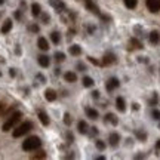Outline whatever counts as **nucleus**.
<instances>
[{"instance_id":"22","label":"nucleus","mask_w":160,"mask_h":160,"mask_svg":"<svg viewBox=\"0 0 160 160\" xmlns=\"http://www.w3.org/2000/svg\"><path fill=\"white\" fill-rule=\"evenodd\" d=\"M123 3H125V6L128 8V9H135V8H137L138 0H123Z\"/></svg>"},{"instance_id":"26","label":"nucleus","mask_w":160,"mask_h":160,"mask_svg":"<svg viewBox=\"0 0 160 160\" xmlns=\"http://www.w3.org/2000/svg\"><path fill=\"white\" fill-rule=\"evenodd\" d=\"M45 157H46V153L43 151V150H39L36 154L31 156V159H45Z\"/></svg>"},{"instance_id":"40","label":"nucleus","mask_w":160,"mask_h":160,"mask_svg":"<svg viewBox=\"0 0 160 160\" xmlns=\"http://www.w3.org/2000/svg\"><path fill=\"white\" fill-rule=\"evenodd\" d=\"M5 3V0H0V5H3Z\"/></svg>"},{"instance_id":"33","label":"nucleus","mask_w":160,"mask_h":160,"mask_svg":"<svg viewBox=\"0 0 160 160\" xmlns=\"http://www.w3.org/2000/svg\"><path fill=\"white\" fill-rule=\"evenodd\" d=\"M97 148L98 150H104L105 148V144H104L102 141H97Z\"/></svg>"},{"instance_id":"23","label":"nucleus","mask_w":160,"mask_h":160,"mask_svg":"<svg viewBox=\"0 0 160 160\" xmlns=\"http://www.w3.org/2000/svg\"><path fill=\"white\" fill-rule=\"evenodd\" d=\"M93 83H95V82H93L92 77H88V76L83 77V86H85V88H91V86H93Z\"/></svg>"},{"instance_id":"35","label":"nucleus","mask_w":160,"mask_h":160,"mask_svg":"<svg viewBox=\"0 0 160 160\" xmlns=\"http://www.w3.org/2000/svg\"><path fill=\"white\" fill-rule=\"evenodd\" d=\"M9 73H11V76L12 77H13V76L17 74V71H15V68H11V71H9Z\"/></svg>"},{"instance_id":"6","label":"nucleus","mask_w":160,"mask_h":160,"mask_svg":"<svg viewBox=\"0 0 160 160\" xmlns=\"http://www.w3.org/2000/svg\"><path fill=\"white\" fill-rule=\"evenodd\" d=\"M119 79H116V77H111V79L107 82V91L111 92V91H114V89H117L119 88Z\"/></svg>"},{"instance_id":"25","label":"nucleus","mask_w":160,"mask_h":160,"mask_svg":"<svg viewBox=\"0 0 160 160\" xmlns=\"http://www.w3.org/2000/svg\"><path fill=\"white\" fill-rule=\"evenodd\" d=\"M105 120H107L108 123H111V125H117V119H116V116L111 114V113L105 116Z\"/></svg>"},{"instance_id":"18","label":"nucleus","mask_w":160,"mask_h":160,"mask_svg":"<svg viewBox=\"0 0 160 160\" xmlns=\"http://www.w3.org/2000/svg\"><path fill=\"white\" fill-rule=\"evenodd\" d=\"M31 13H33V17H39L42 13V8H40L39 3H33L31 5Z\"/></svg>"},{"instance_id":"2","label":"nucleus","mask_w":160,"mask_h":160,"mask_svg":"<svg viewBox=\"0 0 160 160\" xmlns=\"http://www.w3.org/2000/svg\"><path fill=\"white\" fill-rule=\"evenodd\" d=\"M40 145H42V141L39 137H28L22 142V150L24 151H36L40 148Z\"/></svg>"},{"instance_id":"24","label":"nucleus","mask_w":160,"mask_h":160,"mask_svg":"<svg viewBox=\"0 0 160 160\" xmlns=\"http://www.w3.org/2000/svg\"><path fill=\"white\" fill-rule=\"evenodd\" d=\"M51 40L53 42V43H59V40H61L59 33H58V31H52L51 33Z\"/></svg>"},{"instance_id":"19","label":"nucleus","mask_w":160,"mask_h":160,"mask_svg":"<svg viewBox=\"0 0 160 160\" xmlns=\"http://www.w3.org/2000/svg\"><path fill=\"white\" fill-rule=\"evenodd\" d=\"M39 119H40V122H42L45 126H48V125H49V122H51L45 111H39Z\"/></svg>"},{"instance_id":"14","label":"nucleus","mask_w":160,"mask_h":160,"mask_svg":"<svg viewBox=\"0 0 160 160\" xmlns=\"http://www.w3.org/2000/svg\"><path fill=\"white\" fill-rule=\"evenodd\" d=\"M116 61V57L114 55H113V53H107V55H105V57L102 58V65H110V64H113Z\"/></svg>"},{"instance_id":"36","label":"nucleus","mask_w":160,"mask_h":160,"mask_svg":"<svg viewBox=\"0 0 160 160\" xmlns=\"http://www.w3.org/2000/svg\"><path fill=\"white\" fill-rule=\"evenodd\" d=\"M43 21H45V24H48V21H49V17H48V15H43Z\"/></svg>"},{"instance_id":"21","label":"nucleus","mask_w":160,"mask_h":160,"mask_svg":"<svg viewBox=\"0 0 160 160\" xmlns=\"http://www.w3.org/2000/svg\"><path fill=\"white\" fill-rule=\"evenodd\" d=\"M70 53H71V55H74V57H79L80 53H82V49H80V46H77V45L70 46Z\"/></svg>"},{"instance_id":"13","label":"nucleus","mask_w":160,"mask_h":160,"mask_svg":"<svg viewBox=\"0 0 160 160\" xmlns=\"http://www.w3.org/2000/svg\"><path fill=\"white\" fill-rule=\"evenodd\" d=\"M148 40H150V43H153V45H157L160 42V34L157 33V31H151L148 36Z\"/></svg>"},{"instance_id":"30","label":"nucleus","mask_w":160,"mask_h":160,"mask_svg":"<svg viewBox=\"0 0 160 160\" xmlns=\"http://www.w3.org/2000/svg\"><path fill=\"white\" fill-rule=\"evenodd\" d=\"M28 28H30V31H33V33H39V25H36V24H31Z\"/></svg>"},{"instance_id":"29","label":"nucleus","mask_w":160,"mask_h":160,"mask_svg":"<svg viewBox=\"0 0 160 160\" xmlns=\"http://www.w3.org/2000/svg\"><path fill=\"white\" fill-rule=\"evenodd\" d=\"M6 110H8V105L5 102H0V117L6 113Z\"/></svg>"},{"instance_id":"37","label":"nucleus","mask_w":160,"mask_h":160,"mask_svg":"<svg viewBox=\"0 0 160 160\" xmlns=\"http://www.w3.org/2000/svg\"><path fill=\"white\" fill-rule=\"evenodd\" d=\"M15 17H17L18 19H19V18H21V12H19V11H18V12H15Z\"/></svg>"},{"instance_id":"32","label":"nucleus","mask_w":160,"mask_h":160,"mask_svg":"<svg viewBox=\"0 0 160 160\" xmlns=\"http://www.w3.org/2000/svg\"><path fill=\"white\" fill-rule=\"evenodd\" d=\"M64 123H65V125H70V123H71V117H70V114H64Z\"/></svg>"},{"instance_id":"11","label":"nucleus","mask_w":160,"mask_h":160,"mask_svg":"<svg viewBox=\"0 0 160 160\" xmlns=\"http://www.w3.org/2000/svg\"><path fill=\"white\" fill-rule=\"evenodd\" d=\"M37 46H39V49H42V51H48V49H49V43H48V40H46L45 37H39Z\"/></svg>"},{"instance_id":"38","label":"nucleus","mask_w":160,"mask_h":160,"mask_svg":"<svg viewBox=\"0 0 160 160\" xmlns=\"http://www.w3.org/2000/svg\"><path fill=\"white\" fill-rule=\"evenodd\" d=\"M98 95H99V92H98V91L93 92V98H98Z\"/></svg>"},{"instance_id":"39","label":"nucleus","mask_w":160,"mask_h":160,"mask_svg":"<svg viewBox=\"0 0 160 160\" xmlns=\"http://www.w3.org/2000/svg\"><path fill=\"white\" fill-rule=\"evenodd\" d=\"M156 148H157V150H160V139H159V141H157V144H156Z\"/></svg>"},{"instance_id":"10","label":"nucleus","mask_w":160,"mask_h":160,"mask_svg":"<svg viewBox=\"0 0 160 160\" xmlns=\"http://www.w3.org/2000/svg\"><path fill=\"white\" fill-rule=\"evenodd\" d=\"M85 113L88 117H91L92 120H97L98 119V111L95 108H91V107H86L85 108Z\"/></svg>"},{"instance_id":"31","label":"nucleus","mask_w":160,"mask_h":160,"mask_svg":"<svg viewBox=\"0 0 160 160\" xmlns=\"http://www.w3.org/2000/svg\"><path fill=\"white\" fill-rule=\"evenodd\" d=\"M137 137L139 138V139H145V137H147V135H145V132H141V131H137Z\"/></svg>"},{"instance_id":"20","label":"nucleus","mask_w":160,"mask_h":160,"mask_svg":"<svg viewBox=\"0 0 160 160\" xmlns=\"http://www.w3.org/2000/svg\"><path fill=\"white\" fill-rule=\"evenodd\" d=\"M77 129H79L80 133H86L89 128H88V125H86V122H83V120H80L79 123H77Z\"/></svg>"},{"instance_id":"15","label":"nucleus","mask_w":160,"mask_h":160,"mask_svg":"<svg viewBox=\"0 0 160 160\" xmlns=\"http://www.w3.org/2000/svg\"><path fill=\"white\" fill-rule=\"evenodd\" d=\"M116 105H117V110L122 111V113L126 110V102H125V99H123L122 97H119L117 99H116Z\"/></svg>"},{"instance_id":"12","label":"nucleus","mask_w":160,"mask_h":160,"mask_svg":"<svg viewBox=\"0 0 160 160\" xmlns=\"http://www.w3.org/2000/svg\"><path fill=\"white\" fill-rule=\"evenodd\" d=\"M86 8H88L89 11L93 12L95 15H98V17L102 18V15H101V13H99V11H98V8H97L95 5H93V3H92V0H86Z\"/></svg>"},{"instance_id":"7","label":"nucleus","mask_w":160,"mask_h":160,"mask_svg":"<svg viewBox=\"0 0 160 160\" xmlns=\"http://www.w3.org/2000/svg\"><path fill=\"white\" fill-rule=\"evenodd\" d=\"M37 61H39V64L42 65V67H49V64H51V58L48 57V55H39V58H37Z\"/></svg>"},{"instance_id":"8","label":"nucleus","mask_w":160,"mask_h":160,"mask_svg":"<svg viewBox=\"0 0 160 160\" xmlns=\"http://www.w3.org/2000/svg\"><path fill=\"white\" fill-rule=\"evenodd\" d=\"M12 19H6L5 22H3V25H2V34H8L9 31L12 30Z\"/></svg>"},{"instance_id":"3","label":"nucleus","mask_w":160,"mask_h":160,"mask_svg":"<svg viewBox=\"0 0 160 160\" xmlns=\"http://www.w3.org/2000/svg\"><path fill=\"white\" fill-rule=\"evenodd\" d=\"M31 129H33V123H31V122H24V123H21L19 126H17V128L13 129L12 137L19 138V137H22V135H25L27 132H30Z\"/></svg>"},{"instance_id":"17","label":"nucleus","mask_w":160,"mask_h":160,"mask_svg":"<svg viewBox=\"0 0 160 160\" xmlns=\"http://www.w3.org/2000/svg\"><path fill=\"white\" fill-rule=\"evenodd\" d=\"M64 79L67 80V82H70V83H74L76 80H77V76H76V73H73V71H67V73L64 74Z\"/></svg>"},{"instance_id":"4","label":"nucleus","mask_w":160,"mask_h":160,"mask_svg":"<svg viewBox=\"0 0 160 160\" xmlns=\"http://www.w3.org/2000/svg\"><path fill=\"white\" fill-rule=\"evenodd\" d=\"M145 5H147V9L153 13H157L160 11V0H147Z\"/></svg>"},{"instance_id":"5","label":"nucleus","mask_w":160,"mask_h":160,"mask_svg":"<svg viewBox=\"0 0 160 160\" xmlns=\"http://www.w3.org/2000/svg\"><path fill=\"white\" fill-rule=\"evenodd\" d=\"M49 3H51L52 8L57 12H59V13L65 11V5H64V2H61V0H49Z\"/></svg>"},{"instance_id":"1","label":"nucleus","mask_w":160,"mask_h":160,"mask_svg":"<svg viewBox=\"0 0 160 160\" xmlns=\"http://www.w3.org/2000/svg\"><path fill=\"white\" fill-rule=\"evenodd\" d=\"M21 117H22V113H21V111H15V113H13L12 116H9V117H8V120L3 123V126H2V131L8 132V131H11V129H13V128L19 123Z\"/></svg>"},{"instance_id":"34","label":"nucleus","mask_w":160,"mask_h":160,"mask_svg":"<svg viewBox=\"0 0 160 160\" xmlns=\"http://www.w3.org/2000/svg\"><path fill=\"white\" fill-rule=\"evenodd\" d=\"M153 117L156 120H160V111L159 110H153Z\"/></svg>"},{"instance_id":"28","label":"nucleus","mask_w":160,"mask_h":160,"mask_svg":"<svg viewBox=\"0 0 160 160\" xmlns=\"http://www.w3.org/2000/svg\"><path fill=\"white\" fill-rule=\"evenodd\" d=\"M131 43L133 45V48H138V49H142V43H141V42H138V40H135V39H132V40H131Z\"/></svg>"},{"instance_id":"27","label":"nucleus","mask_w":160,"mask_h":160,"mask_svg":"<svg viewBox=\"0 0 160 160\" xmlns=\"http://www.w3.org/2000/svg\"><path fill=\"white\" fill-rule=\"evenodd\" d=\"M64 59H65V55H64L62 52H57V53H55V61H58V62H62Z\"/></svg>"},{"instance_id":"16","label":"nucleus","mask_w":160,"mask_h":160,"mask_svg":"<svg viewBox=\"0 0 160 160\" xmlns=\"http://www.w3.org/2000/svg\"><path fill=\"white\" fill-rule=\"evenodd\" d=\"M110 145H113V147H116L117 144H119V139H120V137H119V133H116V132H113V133H110Z\"/></svg>"},{"instance_id":"9","label":"nucleus","mask_w":160,"mask_h":160,"mask_svg":"<svg viewBox=\"0 0 160 160\" xmlns=\"http://www.w3.org/2000/svg\"><path fill=\"white\" fill-rule=\"evenodd\" d=\"M45 98L49 101V102H52V101H55V99H57V92L53 91V89H46Z\"/></svg>"}]
</instances>
